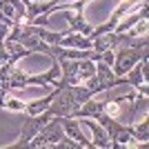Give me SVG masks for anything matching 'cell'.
Returning <instances> with one entry per match:
<instances>
[{
    "label": "cell",
    "mask_w": 149,
    "mask_h": 149,
    "mask_svg": "<svg viewBox=\"0 0 149 149\" xmlns=\"http://www.w3.org/2000/svg\"><path fill=\"white\" fill-rule=\"evenodd\" d=\"M25 102L16 98H9V93L5 96V102H2V109H9V111H25Z\"/></svg>",
    "instance_id": "10"
},
{
    "label": "cell",
    "mask_w": 149,
    "mask_h": 149,
    "mask_svg": "<svg viewBox=\"0 0 149 149\" xmlns=\"http://www.w3.org/2000/svg\"><path fill=\"white\" fill-rule=\"evenodd\" d=\"M9 29H11V27H9V25H5V22H0V40H5V38H7V33H9Z\"/></svg>",
    "instance_id": "12"
},
{
    "label": "cell",
    "mask_w": 149,
    "mask_h": 149,
    "mask_svg": "<svg viewBox=\"0 0 149 149\" xmlns=\"http://www.w3.org/2000/svg\"><path fill=\"white\" fill-rule=\"evenodd\" d=\"M62 129H65V134H67L69 138H74L76 143L80 145L82 149H91V140H89L85 134H82V127H80V118H69V116H62Z\"/></svg>",
    "instance_id": "4"
},
{
    "label": "cell",
    "mask_w": 149,
    "mask_h": 149,
    "mask_svg": "<svg viewBox=\"0 0 149 149\" xmlns=\"http://www.w3.org/2000/svg\"><path fill=\"white\" fill-rule=\"evenodd\" d=\"M0 13H5L13 25H20V22H25L27 5L22 0H0Z\"/></svg>",
    "instance_id": "5"
},
{
    "label": "cell",
    "mask_w": 149,
    "mask_h": 149,
    "mask_svg": "<svg viewBox=\"0 0 149 149\" xmlns=\"http://www.w3.org/2000/svg\"><path fill=\"white\" fill-rule=\"evenodd\" d=\"M54 118V113L49 111V109H45L42 113H38V116H27L25 123H22V129H20V136L18 140L13 145H9V149H22V147H29V140L33 136H36L38 131H40V127H42L47 120Z\"/></svg>",
    "instance_id": "3"
},
{
    "label": "cell",
    "mask_w": 149,
    "mask_h": 149,
    "mask_svg": "<svg viewBox=\"0 0 149 149\" xmlns=\"http://www.w3.org/2000/svg\"><path fill=\"white\" fill-rule=\"evenodd\" d=\"M147 16H149V7H147V2H145L140 11L131 13L129 18H125L123 22H118L113 31H118V33H127V31H129V29H134V27H136L138 22H143V20H147Z\"/></svg>",
    "instance_id": "8"
},
{
    "label": "cell",
    "mask_w": 149,
    "mask_h": 149,
    "mask_svg": "<svg viewBox=\"0 0 149 149\" xmlns=\"http://www.w3.org/2000/svg\"><path fill=\"white\" fill-rule=\"evenodd\" d=\"M100 60L107 62V65L111 67V65H113V51H100Z\"/></svg>",
    "instance_id": "11"
},
{
    "label": "cell",
    "mask_w": 149,
    "mask_h": 149,
    "mask_svg": "<svg viewBox=\"0 0 149 149\" xmlns=\"http://www.w3.org/2000/svg\"><path fill=\"white\" fill-rule=\"evenodd\" d=\"M60 120H62V116H54L51 120H47V123L40 127V131L29 140V147L31 149H40V147H54L56 143H60L62 138L67 136L65 129H62Z\"/></svg>",
    "instance_id": "1"
},
{
    "label": "cell",
    "mask_w": 149,
    "mask_h": 149,
    "mask_svg": "<svg viewBox=\"0 0 149 149\" xmlns=\"http://www.w3.org/2000/svg\"><path fill=\"white\" fill-rule=\"evenodd\" d=\"M82 125H87L91 129V145L93 147H100V149H109V136H107L105 127L93 118H80Z\"/></svg>",
    "instance_id": "6"
},
{
    "label": "cell",
    "mask_w": 149,
    "mask_h": 149,
    "mask_svg": "<svg viewBox=\"0 0 149 149\" xmlns=\"http://www.w3.org/2000/svg\"><path fill=\"white\" fill-rule=\"evenodd\" d=\"M147 131H149V123L143 120L140 125H134V140H138L140 145L147 143Z\"/></svg>",
    "instance_id": "9"
},
{
    "label": "cell",
    "mask_w": 149,
    "mask_h": 149,
    "mask_svg": "<svg viewBox=\"0 0 149 149\" xmlns=\"http://www.w3.org/2000/svg\"><path fill=\"white\" fill-rule=\"evenodd\" d=\"M143 56H147V47H118L113 51L111 71L116 76H125Z\"/></svg>",
    "instance_id": "2"
},
{
    "label": "cell",
    "mask_w": 149,
    "mask_h": 149,
    "mask_svg": "<svg viewBox=\"0 0 149 149\" xmlns=\"http://www.w3.org/2000/svg\"><path fill=\"white\" fill-rule=\"evenodd\" d=\"M58 45L67 49H91V38L85 33H76V31H65Z\"/></svg>",
    "instance_id": "7"
}]
</instances>
